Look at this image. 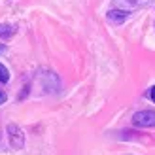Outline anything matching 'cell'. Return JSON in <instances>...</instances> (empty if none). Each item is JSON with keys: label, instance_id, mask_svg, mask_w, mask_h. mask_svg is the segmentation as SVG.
<instances>
[{"label": "cell", "instance_id": "1", "mask_svg": "<svg viewBox=\"0 0 155 155\" xmlns=\"http://www.w3.org/2000/svg\"><path fill=\"white\" fill-rule=\"evenodd\" d=\"M133 125L140 129H153L155 127V110H140L133 115Z\"/></svg>", "mask_w": 155, "mask_h": 155}, {"label": "cell", "instance_id": "2", "mask_svg": "<svg viewBox=\"0 0 155 155\" xmlns=\"http://www.w3.org/2000/svg\"><path fill=\"white\" fill-rule=\"evenodd\" d=\"M6 133H8V140H10V146L13 150H21L23 146H25V134H23V130L17 127V125H8L6 127Z\"/></svg>", "mask_w": 155, "mask_h": 155}, {"label": "cell", "instance_id": "3", "mask_svg": "<svg viewBox=\"0 0 155 155\" xmlns=\"http://www.w3.org/2000/svg\"><path fill=\"white\" fill-rule=\"evenodd\" d=\"M129 15H130L129 10H123V8H117V6H115V8H112V10L108 12L106 17H108V21H110V23H115V25H119V23H123V21L129 17Z\"/></svg>", "mask_w": 155, "mask_h": 155}, {"label": "cell", "instance_id": "4", "mask_svg": "<svg viewBox=\"0 0 155 155\" xmlns=\"http://www.w3.org/2000/svg\"><path fill=\"white\" fill-rule=\"evenodd\" d=\"M153 2V0H115V4H121V6H125L127 10H140V8H146V6H150Z\"/></svg>", "mask_w": 155, "mask_h": 155}, {"label": "cell", "instance_id": "5", "mask_svg": "<svg viewBox=\"0 0 155 155\" xmlns=\"http://www.w3.org/2000/svg\"><path fill=\"white\" fill-rule=\"evenodd\" d=\"M15 34V27L13 25H6V23H0V38H12Z\"/></svg>", "mask_w": 155, "mask_h": 155}, {"label": "cell", "instance_id": "6", "mask_svg": "<svg viewBox=\"0 0 155 155\" xmlns=\"http://www.w3.org/2000/svg\"><path fill=\"white\" fill-rule=\"evenodd\" d=\"M10 81V70L0 63V83H8Z\"/></svg>", "mask_w": 155, "mask_h": 155}, {"label": "cell", "instance_id": "7", "mask_svg": "<svg viewBox=\"0 0 155 155\" xmlns=\"http://www.w3.org/2000/svg\"><path fill=\"white\" fill-rule=\"evenodd\" d=\"M6 100H8V95H6V93H4L2 89H0V106H2V104L6 102Z\"/></svg>", "mask_w": 155, "mask_h": 155}, {"label": "cell", "instance_id": "8", "mask_svg": "<svg viewBox=\"0 0 155 155\" xmlns=\"http://www.w3.org/2000/svg\"><path fill=\"white\" fill-rule=\"evenodd\" d=\"M148 97H150V98L153 100V102H155V85H153V87L150 89V93H148Z\"/></svg>", "mask_w": 155, "mask_h": 155}, {"label": "cell", "instance_id": "9", "mask_svg": "<svg viewBox=\"0 0 155 155\" xmlns=\"http://www.w3.org/2000/svg\"><path fill=\"white\" fill-rule=\"evenodd\" d=\"M4 51H6V45H4V44H0V55H2Z\"/></svg>", "mask_w": 155, "mask_h": 155}]
</instances>
